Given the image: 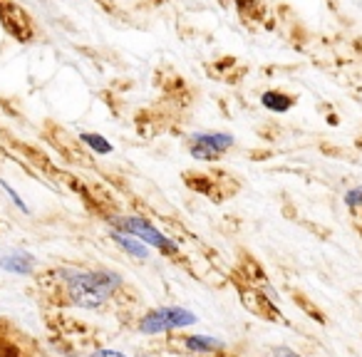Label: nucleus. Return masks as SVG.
I'll return each instance as SVG.
<instances>
[{"mask_svg":"<svg viewBox=\"0 0 362 357\" xmlns=\"http://www.w3.org/2000/svg\"><path fill=\"white\" fill-rule=\"evenodd\" d=\"M261 102L266 110L276 112V115H283V112H288L293 105H296V100H293L291 95H286V92H278V90H266L261 95Z\"/></svg>","mask_w":362,"mask_h":357,"instance_id":"obj_6","label":"nucleus"},{"mask_svg":"<svg viewBox=\"0 0 362 357\" xmlns=\"http://www.w3.org/2000/svg\"><path fill=\"white\" fill-rule=\"evenodd\" d=\"M199 317L197 312L187 310L181 305H159L146 310L144 315L139 317V330L144 335H164V332L171 330H181V327L197 325Z\"/></svg>","mask_w":362,"mask_h":357,"instance_id":"obj_1","label":"nucleus"},{"mask_svg":"<svg viewBox=\"0 0 362 357\" xmlns=\"http://www.w3.org/2000/svg\"><path fill=\"white\" fill-rule=\"evenodd\" d=\"M90 357H129V355H124L119 350H95Z\"/></svg>","mask_w":362,"mask_h":357,"instance_id":"obj_12","label":"nucleus"},{"mask_svg":"<svg viewBox=\"0 0 362 357\" xmlns=\"http://www.w3.org/2000/svg\"><path fill=\"white\" fill-rule=\"evenodd\" d=\"M80 139L85 141V144L90 146L95 154H112V144L102 134H95V131H85Z\"/></svg>","mask_w":362,"mask_h":357,"instance_id":"obj_8","label":"nucleus"},{"mask_svg":"<svg viewBox=\"0 0 362 357\" xmlns=\"http://www.w3.org/2000/svg\"><path fill=\"white\" fill-rule=\"evenodd\" d=\"M112 226L115 231H122L127 236H134L139 238L144 246L156 248V251L166 253V256H179V243L174 238H169L166 233H161L159 228L154 226L151 221L141 216H119V218H112Z\"/></svg>","mask_w":362,"mask_h":357,"instance_id":"obj_2","label":"nucleus"},{"mask_svg":"<svg viewBox=\"0 0 362 357\" xmlns=\"http://www.w3.org/2000/svg\"><path fill=\"white\" fill-rule=\"evenodd\" d=\"M189 154H192L194 159H199V161H216L218 156H221L216 149H211L209 144L197 141V139H189Z\"/></svg>","mask_w":362,"mask_h":357,"instance_id":"obj_7","label":"nucleus"},{"mask_svg":"<svg viewBox=\"0 0 362 357\" xmlns=\"http://www.w3.org/2000/svg\"><path fill=\"white\" fill-rule=\"evenodd\" d=\"M345 206L347 209H360L362 206V187H352L345 192Z\"/></svg>","mask_w":362,"mask_h":357,"instance_id":"obj_9","label":"nucleus"},{"mask_svg":"<svg viewBox=\"0 0 362 357\" xmlns=\"http://www.w3.org/2000/svg\"><path fill=\"white\" fill-rule=\"evenodd\" d=\"M189 139L204 141V144H209L211 149H216L218 154H226V151L233 149V144H236V139H233L231 134H226V131H197V134H192Z\"/></svg>","mask_w":362,"mask_h":357,"instance_id":"obj_5","label":"nucleus"},{"mask_svg":"<svg viewBox=\"0 0 362 357\" xmlns=\"http://www.w3.org/2000/svg\"><path fill=\"white\" fill-rule=\"evenodd\" d=\"M181 347L192 355H216V352L226 350V342L211 335H187L181 337Z\"/></svg>","mask_w":362,"mask_h":357,"instance_id":"obj_3","label":"nucleus"},{"mask_svg":"<svg viewBox=\"0 0 362 357\" xmlns=\"http://www.w3.org/2000/svg\"><path fill=\"white\" fill-rule=\"evenodd\" d=\"M110 236H112V241H115L117 246L122 248V251H127L132 258H136V261H146V258H149V246H144V243H141L139 238L127 236V233L115 231V228H112Z\"/></svg>","mask_w":362,"mask_h":357,"instance_id":"obj_4","label":"nucleus"},{"mask_svg":"<svg viewBox=\"0 0 362 357\" xmlns=\"http://www.w3.org/2000/svg\"><path fill=\"white\" fill-rule=\"evenodd\" d=\"M3 189H6V192L11 194L13 204H16V206L21 209V211H25V213H28V206H25V204H23V199H21V197H18V194H16V189H13L11 184H6V182H3Z\"/></svg>","mask_w":362,"mask_h":357,"instance_id":"obj_11","label":"nucleus"},{"mask_svg":"<svg viewBox=\"0 0 362 357\" xmlns=\"http://www.w3.org/2000/svg\"><path fill=\"white\" fill-rule=\"evenodd\" d=\"M271 355L273 357H303L300 352H296L293 347H288V345H273L271 347Z\"/></svg>","mask_w":362,"mask_h":357,"instance_id":"obj_10","label":"nucleus"}]
</instances>
